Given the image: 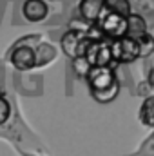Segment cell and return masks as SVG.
I'll list each match as a JSON object with an SVG mask.
<instances>
[{"label":"cell","instance_id":"cell-16","mask_svg":"<svg viewBox=\"0 0 154 156\" xmlns=\"http://www.w3.org/2000/svg\"><path fill=\"white\" fill-rule=\"evenodd\" d=\"M13 151L16 153V156H51V153L33 151V149H24V147H13Z\"/></svg>","mask_w":154,"mask_h":156},{"label":"cell","instance_id":"cell-6","mask_svg":"<svg viewBox=\"0 0 154 156\" xmlns=\"http://www.w3.org/2000/svg\"><path fill=\"white\" fill-rule=\"evenodd\" d=\"M85 58L89 60V64L93 67L98 66H111L113 60V51H111V42L105 38H93L87 51H85Z\"/></svg>","mask_w":154,"mask_h":156},{"label":"cell","instance_id":"cell-5","mask_svg":"<svg viewBox=\"0 0 154 156\" xmlns=\"http://www.w3.org/2000/svg\"><path fill=\"white\" fill-rule=\"evenodd\" d=\"M96 27H98V31L102 33L103 38H113V40L121 38V37L127 35V16L105 11L102 15V18L98 20Z\"/></svg>","mask_w":154,"mask_h":156},{"label":"cell","instance_id":"cell-1","mask_svg":"<svg viewBox=\"0 0 154 156\" xmlns=\"http://www.w3.org/2000/svg\"><path fill=\"white\" fill-rule=\"evenodd\" d=\"M42 38L44 37L40 33H27L18 37L5 47L2 60L13 67V71L22 75L37 71V45Z\"/></svg>","mask_w":154,"mask_h":156},{"label":"cell","instance_id":"cell-12","mask_svg":"<svg viewBox=\"0 0 154 156\" xmlns=\"http://www.w3.org/2000/svg\"><path fill=\"white\" fill-rule=\"evenodd\" d=\"M147 33V24L143 20L142 15H136V13H131L127 16V37H132V38H140Z\"/></svg>","mask_w":154,"mask_h":156},{"label":"cell","instance_id":"cell-17","mask_svg":"<svg viewBox=\"0 0 154 156\" xmlns=\"http://www.w3.org/2000/svg\"><path fill=\"white\" fill-rule=\"evenodd\" d=\"M147 82L151 83V87H152V91H154V67L149 71V75H147Z\"/></svg>","mask_w":154,"mask_h":156},{"label":"cell","instance_id":"cell-13","mask_svg":"<svg viewBox=\"0 0 154 156\" xmlns=\"http://www.w3.org/2000/svg\"><path fill=\"white\" fill-rule=\"evenodd\" d=\"M105 11H111L121 16H129L132 13L129 0H105Z\"/></svg>","mask_w":154,"mask_h":156},{"label":"cell","instance_id":"cell-4","mask_svg":"<svg viewBox=\"0 0 154 156\" xmlns=\"http://www.w3.org/2000/svg\"><path fill=\"white\" fill-rule=\"evenodd\" d=\"M111 51H113V60L118 64H131L142 56L140 42L127 35L121 38L111 40Z\"/></svg>","mask_w":154,"mask_h":156},{"label":"cell","instance_id":"cell-14","mask_svg":"<svg viewBox=\"0 0 154 156\" xmlns=\"http://www.w3.org/2000/svg\"><path fill=\"white\" fill-rule=\"evenodd\" d=\"M73 62V71L76 73L78 78H83L85 80V76H87V73L91 71V64H89V60L85 58V56H78V58H75V60H71Z\"/></svg>","mask_w":154,"mask_h":156},{"label":"cell","instance_id":"cell-2","mask_svg":"<svg viewBox=\"0 0 154 156\" xmlns=\"http://www.w3.org/2000/svg\"><path fill=\"white\" fill-rule=\"evenodd\" d=\"M89 94L98 104H111L120 94V78L114 67L111 66H98L91 67L85 76Z\"/></svg>","mask_w":154,"mask_h":156},{"label":"cell","instance_id":"cell-15","mask_svg":"<svg viewBox=\"0 0 154 156\" xmlns=\"http://www.w3.org/2000/svg\"><path fill=\"white\" fill-rule=\"evenodd\" d=\"M140 42V49H142V56H151L154 53V37L151 33H145L143 37L138 38Z\"/></svg>","mask_w":154,"mask_h":156},{"label":"cell","instance_id":"cell-8","mask_svg":"<svg viewBox=\"0 0 154 156\" xmlns=\"http://www.w3.org/2000/svg\"><path fill=\"white\" fill-rule=\"evenodd\" d=\"M78 13H80V18L89 27H93L98 24V20L105 13V0H80Z\"/></svg>","mask_w":154,"mask_h":156},{"label":"cell","instance_id":"cell-11","mask_svg":"<svg viewBox=\"0 0 154 156\" xmlns=\"http://www.w3.org/2000/svg\"><path fill=\"white\" fill-rule=\"evenodd\" d=\"M138 120L143 127L154 129V94L143 98V102L140 105V111H138Z\"/></svg>","mask_w":154,"mask_h":156},{"label":"cell","instance_id":"cell-3","mask_svg":"<svg viewBox=\"0 0 154 156\" xmlns=\"http://www.w3.org/2000/svg\"><path fill=\"white\" fill-rule=\"evenodd\" d=\"M94 38L89 31H83V29H76V27H71L69 31H65L60 38V49L62 53L75 60L78 56H85V51L91 44V40Z\"/></svg>","mask_w":154,"mask_h":156},{"label":"cell","instance_id":"cell-10","mask_svg":"<svg viewBox=\"0 0 154 156\" xmlns=\"http://www.w3.org/2000/svg\"><path fill=\"white\" fill-rule=\"evenodd\" d=\"M18 100L15 94H11L2 83H0V129H4L15 116Z\"/></svg>","mask_w":154,"mask_h":156},{"label":"cell","instance_id":"cell-7","mask_svg":"<svg viewBox=\"0 0 154 156\" xmlns=\"http://www.w3.org/2000/svg\"><path fill=\"white\" fill-rule=\"evenodd\" d=\"M51 5L47 0H24L22 4V16L29 24H42L49 18Z\"/></svg>","mask_w":154,"mask_h":156},{"label":"cell","instance_id":"cell-9","mask_svg":"<svg viewBox=\"0 0 154 156\" xmlns=\"http://www.w3.org/2000/svg\"><path fill=\"white\" fill-rule=\"evenodd\" d=\"M58 56H60V49L53 42L42 38L37 45V71L45 69L51 64H54L58 60Z\"/></svg>","mask_w":154,"mask_h":156}]
</instances>
